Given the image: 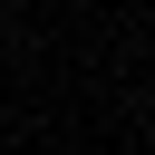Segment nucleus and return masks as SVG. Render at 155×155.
Returning a JSON list of instances; mask_svg holds the SVG:
<instances>
[]
</instances>
